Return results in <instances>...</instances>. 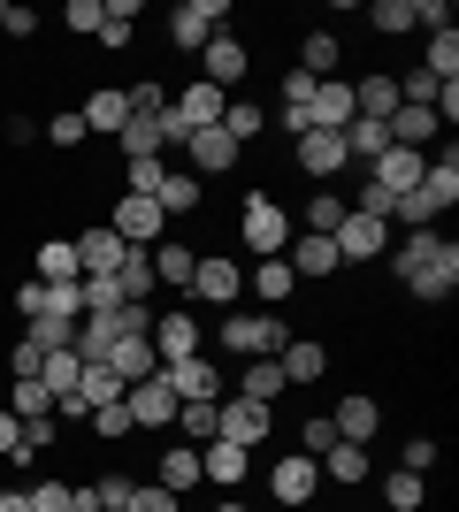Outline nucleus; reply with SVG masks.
I'll return each instance as SVG.
<instances>
[{
  "label": "nucleus",
  "mask_w": 459,
  "mask_h": 512,
  "mask_svg": "<svg viewBox=\"0 0 459 512\" xmlns=\"http://www.w3.org/2000/svg\"><path fill=\"white\" fill-rule=\"evenodd\" d=\"M238 230H245V245H253L261 260H284V245H291V214L276 207L268 192H253V199H245V214H238Z\"/></svg>",
  "instance_id": "1"
},
{
  "label": "nucleus",
  "mask_w": 459,
  "mask_h": 512,
  "mask_svg": "<svg viewBox=\"0 0 459 512\" xmlns=\"http://www.w3.org/2000/svg\"><path fill=\"white\" fill-rule=\"evenodd\" d=\"M222 344L245 352V360H276L291 337H284V321H276V314H230V321H222Z\"/></svg>",
  "instance_id": "2"
},
{
  "label": "nucleus",
  "mask_w": 459,
  "mask_h": 512,
  "mask_svg": "<svg viewBox=\"0 0 459 512\" xmlns=\"http://www.w3.org/2000/svg\"><path fill=\"white\" fill-rule=\"evenodd\" d=\"M391 268H398V283L429 276V268H459V245H452V237H437V230H414V237L391 253Z\"/></svg>",
  "instance_id": "3"
},
{
  "label": "nucleus",
  "mask_w": 459,
  "mask_h": 512,
  "mask_svg": "<svg viewBox=\"0 0 459 512\" xmlns=\"http://www.w3.org/2000/svg\"><path fill=\"white\" fill-rule=\"evenodd\" d=\"M215 436H222V444H238V451L268 444V406H253V398H222V406H215Z\"/></svg>",
  "instance_id": "4"
},
{
  "label": "nucleus",
  "mask_w": 459,
  "mask_h": 512,
  "mask_svg": "<svg viewBox=\"0 0 459 512\" xmlns=\"http://www.w3.org/2000/svg\"><path fill=\"white\" fill-rule=\"evenodd\" d=\"M222 16H230L222 0H184V8L169 16V39L184 46V54H207V39L222 31Z\"/></svg>",
  "instance_id": "5"
},
{
  "label": "nucleus",
  "mask_w": 459,
  "mask_h": 512,
  "mask_svg": "<svg viewBox=\"0 0 459 512\" xmlns=\"http://www.w3.org/2000/svg\"><path fill=\"white\" fill-rule=\"evenodd\" d=\"M314 490H322V467H314L306 451H291V459L268 467V497H276V505H306Z\"/></svg>",
  "instance_id": "6"
},
{
  "label": "nucleus",
  "mask_w": 459,
  "mask_h": 512,
  "mask_svg": "<svg viewBox=\"0 0 459 512\" xmlns=\"http://www.w3.org/2000/svg\"><path fill=\"white\" fill-rule=\"evenodd\" d=\"M337 260H375L383 253V214H360V207H345V222H337Z\"/></svg>",
  "instance_id": "7"
},
{
  "label": "nucleus",
  "mask_w": 459,
  "mask_h": 512,
  "mask_svg": "<svg viewBox=\"0 0 459 512\" xmlns=\"http://www.w3.org/2000/svg\"><path fill=\"white\" fill-rule=\"evenodd\" d=\"M161 222H169V214L153 207V199H131V192H123V207L108 214V230L123 237V245H161Z\"/></svg>",
  "instance_id": "8"
},
{
  "label": "nucleus",
  "mask_w": 459,
  "mask_h": 512,
  "mask_svg": "<svg viewBox=\"0 0 459 512\" xmlns=\"http://www.w3.org/2000/svg\"><path fill=\"white\" fill-rule=\"evenodd\" d=\"M108 375H115L123 390L153 383V375H161V360H153V337H115V352H108Z\"/></svg>",
  "instance_id": "9"
},
{
  "label": "nucleus",
  "mask_w": 459,
  "mask_h": 512,
  "mask_svg": "<svg viewBox=\"0 0 459 512\" xmlns=\"http://www.w3.org/2000/svg\"><path fill=\"white\" fill-rule=\"evenodd\" d=\"M299 169L314 176V184H329V176L345 169V130H306L299 138Z\"/></svg>",
  "instance_id": "10"
},
{
  "label": "nucleus",
  "mask_w": 459,
  "mask_h": 512,
  "mask_svg": "<svg viewBox=\"0 0 459 512\" xmlns=\"http://www.w3.org/2000/svg\"><path fill=\"white\" fill-rule=\"evenodd\" d=\"M123 406H131V428H169V421H176V390L153 375V383L123 390Z\"/></svg>",
  "instance_id": "11"
},
{
  "label": "nucleus",
  "mask_w": 459,
  "mask_h": 512,
  "mask_svg": "<svg viewBox=\"0 0 459 512\" xmlns=\"http://www.w3.org/2000/svg\"><path fill=\"white\" fill-rule=\"evenodd\" d=\"M153 360H199V321L192 314H161L153 321Z\"/></svg>",
  "instance_id": "12"
},
{
  "label": "nucleus",
  "mask_w": 459,
  "mask_h": 512,
  "mask_svg": "<svg viewBox=\"0 0 459 512\" xmlns=\"http://www.w3.org/2000/svg\"><path fill=\"white\" fill-rule=\"evenodd\" d=\"M184 153H192V161H199V176H222V169H238V138H230V130H192V138H184Z\"/></svg>",
  "instance_id": "13"
},
{
  "label": "nucleus",
  "mask_w": 459,
  "mask_h": 512,
  "mask_svg": "<svg viewBox=\"0 0 459 512\" xmlns=\"http://www.w3.org/2000/svg\"><path fill=\"white\" fill-rule=\"evenodd\" d=\"M161 383L176 390V406H192V398H222V375L207 360H169V367H161Z\"/></svg>",
  "instance_id": "14"
},
{
  "label": "nucleus",
  "mask_w": 459,
  "mask_h": 512,
  "mask_svg": "<svg viewBox=\"0 0 459 512\" xmlns=\"http://www.w3.org/2000/svg\"><path fill=\"white\" fill-rule=\"evenodd\" d=\"M169 107H176V123H184V130H215V123H222V107H230V92H215V85H184Z\"/></svg>",
  "instance_id": "15"
},
{
  "label": "nucleus",
  "mask_w": 459,
  "mask_h": 512,
  "mask_svg": "<svg viewBox=\"0 0 459 512\" xmlns=\"http://www.w3.org/2000/svg\"><path fill=\"white\" fill-rule=\"evenodd\" d=\"M115 291L131 306H146L153 291H161V276H153V245H123V268H115Z\"/></svg>",
  "instance_id": "16"
},
{
  "label": "nucleus",
  "mask_w": 459,
  "mask_h": 512,
  "mask_svg": "<svg viewBox=\"0 0 459 512\" xmlns=\"http://www.w3.org/2000/svg\"><path fill=\"white\" fill-rule=\"evenodd\" d=\"M115 268H123V237H115L108 222L77 237V276H115Z\"/></svg>",
  "instance_id": "17"
},
{
  "label": "nucleus",
  "mask_w": 459,
  "mask_h": 512,
  "mask_svg": "<svg viewBox=\"0 0 459 512\" xmlns=\"http://www.w3.org/2000/svg\"><path fill=\"white\" fill-rule=\"evenodd\" d=\"M238 291H245V268H238V260H199V268H192V299L230 306Z\"/></svg>",
  "instance_id": "18"
},
{
  "label": "nucleus",
  "mask_w": 459,
  "mask_h": 512,
  "mask_svg": "<svg viewBox=\"0 0 459 512\" xmlns=\"http://www.w3.org/2000/svg\"><path fill=\"white\" fill-rule=\"evenodd\" d=\"M245 467H253V459H245L238 444H222V436H215V444H199V482H222V490H238Z\"/></svg>",
  "instance_id": "19"
},
{
  "label": "nucleus",
  "mask_w": 459,
  "mask_h": 512,
  "mask_svg": "<svg viewBox=\"0 0 459 512\" xmlns=\"http://www.w3.org/2000/svg\"><path fill=\"white\" fill-rule=\"evenodd\" d=\"M77 115H85V138H92V130L123 138V123H131V100H123V85H108V92H92V100L77 107Z\"/></svg>",
  "instance_id": "20"
},
{
  "label": "nucleus",
  "mask_w": 459,
  "mask_h": 512,
  "mask_svg": "<svg viewBox=\"0 0 459 512\" xmlns=\"http://www.w3.org/2000/svg\"><path fill=\"white\" fill-rule=\"evenodd\" d=\"M306 115H314V130H345L352 115H360V107H352V85H314V100H306Z\"/></svg>",
  "instance_id": "21"
},
{
  "label": "nucleus",
  "mask_w": 459,
  "mask_h": 512,
  "mask_svg": "<svg viewBox=\"0 0 459 512\" xmlns=\"http://www.w3.org/2000/svg\"><path fill=\"white\" fill-rule=\"evenodd\" d=\"M284 268H291V276H329V268H345V260H337L329 237H291V245H284Z\"/></svg>",
  "instance_id": "22"
},
{
  "label": "nucleus",
  "mask_w": 459,
  "mask_h": 512,
  "mask_svg": "<svg viewBox=\"0 0 459 512\" xmlns=\"http://www.w3.org/2000/svg\"><path fill=\"white\" fill-rule=\"evenodd\" d=\"M329 421H337V436H345V444H368V436H375V421H383V406H375L368 390H352V398H345L337 413H329Z\"/></svg>",
  "instance_id": "23"
},
{
  "label": "nucleus",
  "mask_w": 459,
  "mask_h": 512,
  "mask_svg": "<svg viewBox=\"0 0 459 512\" xmlns=\"http://www.w3.org/2000/svg\"><path fill=\"white\" fill-rule=\"evenodd\" d=\"M238 77H245V46L215 31V39H207V85H215V92H230Z\"/></svg>",
  "instance_id": "24"
},
{
  "label": "nucleus",
  "mask_w": 459,
  "mask_h": 512,
  "mask_svg": "<svg viewBox=\"0 0 459 512\" xmlns=\"http://www.w3.org/2000/svg\"><path fill=\"white\" fill-rule=\"evenodd\" d=\"M276 367H284L291 383H314V375H322V367H329V352H322V344H314V337H291L284 352H276Z\"/></svg>",
  "instance_id": "25"
},
{
  "label": "nucleus",
  "mask_w": 459,
  "mask_h": 512,
  "mask_svg": "<svg viewBox=\"0 0 459 512\" xmlns=\"http://www.w3.org/2000/svg\"><path fill=\"white\" fill-rule=\"evenodd\" d=\"M352 107H360L368 123H391V115H398V77H368V85H352Z\"/></svg>",
  "instance_id": "26"
},
{
  "label": "nucleus",
  "mask_w": 459,
  "mask_h": 512,
  "mask_svg": "<svg viewBox=\"0 0 459 512\" xmlns=\"http://www.w3.org/2000/svg\"><path fill=\"white\" fill-rule=\"evenodd\" d=\"M391 214L406 222V230H437V214H444V199L429 192V184H414L406 199H391Z\"/></svg>",
  "instance_id": "27"
},
{
  "label": "nucleus",
  "mask_w": 459,
  "mask_h": 512,
  "mask_svg": "<svg viewBox=\"0 0 459 512\" xmlns=\"http://www.w3.org/2000/svg\"><path fill=\"white\" fill-rule=\"evenodd\" d=\"M161 490H199V444H184V451H161Z\"/></svg>",
  "instance_id": "28"
},
{
  "label": "nucleus",
  "mask_w": 459,
  "mask_h": 512,
  "mask_svg": "<svg viewBox=\"0 0 459 512\" xmlns=\"http://www.w3.org/2000/svg\"><path fill=\"white\" fill-rule=\"evenodd\" d=\"M276 390H291V375H284V367H276V360H253V367H245V383H238V398H253V406H268Z\"/></svg>",
  "instance_id": "29"
},
{
  "label": "nucleus",
  "mask_w": 459,
  "mask_h": 512,
  "mask_svg": "<svg viewBox=\"0 0 459 512\" xmlns=\"http://www.w3.org/2000/svg\"><path fill=\"white\" fill-rule=\"evenodd\" d=\"M8 413H16V421H54V398H46L39 375H23V383L8 390Z\"/></svg>",
  "instance_id": "30"
},
{
  "label": "nucleus",
  "mask_w": 459,
  "mask_h": 512,
  "mask_svg": "<svg viewBox=\"0 0 459 512\" xmlns=\"http://www.w3.org/2000/svg\"><path fill=\"white\" fill-rule=\"evenodd\" d=\"M39 283H85V276H77V245H69V237L39 245Z\"/></svg>",
  "instance_id": "31"
},
{
  "label": "nucleus",
  "mask_w": 459,
  "mask_h": 512,
  "mask_svg": "<svg viewBox=\"0 0 459 512\" xmlns=\"http://www.w3.org/2000/svg\"><path fill=\"white\" fill-rule=\"evenodd\" d=\"M192 268H199V260H192V245H153V276H161V283L192 291Z\"/></svg>",
  "instance_id": "32"
},
{
  "label": "nucleus",
  "mask_w": 459,
  "mask_h": 512,
  "mask_svg": "<svg viewBox=\"0 0 459 512\" xmlns=\"http://www.w3.org/2000/svg\"><path fill=\"white\" fill-rule=\"evenodd\" d=\"M215 406H222V398H192V406H176L184 444H215Z\"/></svg>",
  "instance_id": "33"
},
{
  "label": "nucleus",
  "mask_w": 459,
  "mask_h": 512,
  "mask_svg": "<svg viewBox=\"0 0 459 512\" xmlns=\"http://www.w3.org/2000/svg\"><path fill=\"white\" fill-rule=\"evenodd\" d=\"M345 207H352V199H337V192H329V184H322V192H314V207H306V237H337V222H345Z\"/></svg>",
  "instance_id": "34"
},
{
  "label": "nucleus",
  "mask_w": 459,
  "mask_h": 512,
  "mask_svg": "<svg viewBox=\"0 0 459 512\" xmlns=\"http://www.w3.org/2000/svg\"><path fill=\"white\" fill-rule=\"evenodd\" d=\"M123 100H131V115H138V123H161V115H169V85H153V77L123 85Z\"/></svg>",
  "instance_id": "35"
},
{
  "label": "nucleus",
  "mask_w": 459,
  "mask_h": 512,
  "mask_svg": "<svg viewBox=\"0 0 459 512\" xmlns=\"http://www.w3.org/2000/svg\"><path fill=\"white\" fill-rule=\"evenodd\" d=\"M153 207H161V214H192V207H199V176L169 169V184H161V192H153Z\"/></svg>",
  "instance_id": "36"
},
{
  "label": "nucleus",
  "mask_w": 459,
  "mask_h": 512,
  "mask_svg": "<svg viewBox=\"0 0 459 512\" xmlns=\"http://www.w3.org/2000/svg\"><path fill=\"white\" fill-rule=\"evenodd\" d=\"M299 69L314 77V85H322L329 69H337V39H329V31H306V46H299Z\"/></svg>",
  "instance_id": "37"
},
{
  "label": "nucleus",
  "mask_w": 459,
  "mask_h": 512,
  "mask_svg": "<svg viewBox=\"0 0 459 512\" xmlns=\"http://www.w3.org/2000/svg\"><path fill=\"white\" fill-rule=\"evenodd\" d=\"M322 467H329V482H368V444H337Z\"/></svg>",
  "instance_id": "38"
},
{
  "label": "nucleus",
  "mask_w": 459,
  "mask_h": 512,
  "mask_svg": "<svg viewBox=\"0 0 459 512\" xmlns=\"http://www.w3.org/2000/svg\"><path fill=\"white\" fill-rule=\"evenodd\" d=\"M299 444H306V459L322 467V459H329V451H337V444H345V436H337V421H329V413H314V421L299 428Z\"/></svg>",
  "instance_id": "39"
},
{
  "label": "nucleus",
  "mask_w": 459,
  "mask_h": 512,
  "mask_svg": "<svg viewBox=\"0 0 459 512\" xmlns=\"http://www.w3.org/2000/svg\"><path fill=\"white\" fill-rule=\"evenodd\" d=\"M77 398H85V413H92V406H115V398H123V383H115L108 367H85V375H77Z\"/></svg>",
  "instance_id": "40"
},
{
  "label": "nucleus",
  "mask_w": 459,
  "mask_h": 512,
  "mask_svg": "<svg viewBox=\"0 0 459 512\" xmlns=\"http://www.w3.org/2000/svg\"><path fill=\"white\" fill-rule=\"evenodd\" d=\"M291 283H299V276H291L284 260H261V268H253V291H261V306H276V299H291Z\"/></svg>",
  "instance_id": "41"
},
{
  "label": "nucleus",
  "mask_w": 459,
  "mask_h": 512,
  "mask_svg": "<svg viewBox=\"0 0 459 512\" xmlns=\"http://www.w3.org/2000/svg\"><path fill=\"white\" fill-rule=\"evenodd\" d=\"M261 123H268V115H261L253 100H230V107H222V130H230L238 146H245V138H261Z\"/></svg>",
  "instance_id": "42"
},
{
  "label": "nucleus",
  "mask_w": 459,
  "mask_h": 512,
  "mask_svg": "<svg viewBox=\"0 0 459 512\" xmlns=\"http://www.w3.org/2000/svg\"><path fill=\"white\" fill-rule=\"evenodd\" d=\"M383 497H391V512H421V474H383Z\"/></svg>",
  "instance_id": "43"
},
{
  "label": "nucleus",
  "mask_w": 459,
  "mask_h": 512,
  "mask_svg": "<svg viewBox=\"0 0 459 512\" xmlns=\"http://www.w3.org/2000/svg\"><path fill=\"white\" fill-rule=\"evenodd\" d=\"M406 291L437 306V299H452V291H459V268H429V276H414V283H406Z\"/></svg>",
  "instance_id": "44"
},
{
  "label": "nucleus",
  "mask_w": 459,
  "mask_h": 512,
  "mask_svg": "<svg viewBox=\"0 0 459 512\" xmlns=\"http://www.w3.org/2000/svg\"><path fill=\"white\" fill-rule=\"evenodd\" d=\"M169 184V169H161V153H146V161H131V199H153Z\"/></svg>",
  "instance_id": "45"
},
{
  "label": "nucleus",
  "mask_w": 459,
  "mask_h": 512,
  "mask_svg": "<svg viewBox=\"0 0 459 512\" xmlns=\"http://www.w3.org/2000/svg\"><path fill=\"white\" fill-rule=\"evenodd\" d=\"M368 23H375V31H414V0H375Z\"/></svg>",
  "instance_id": "46"
},
{
  "label": "nucleus",
  "mask_w": 459,
  "mask_h": 512,
  "mask_svg": "<svg viewBox=\"0 0 459 512\" xmlns=\"http://www.w3.org/2000/svg\"><path fill=\"white\" fill-rule=\"evenodd\" d=\"M85 291V314H108V306H123V291H115V276H85L77 283Z\"/></svg>",
  "instance_id": "47"
},
{
  "label": "nucleus",
  "mask_w": 459,
  "mask_h": 512,
  "mask_svg": "<svg viewBox=\"0 0 459 512\" xmlns=\"http://www.w3.org/2000/svg\"><path fill=\"white\" fill-rule=\"evenodd\" d=\"M131 490H138V482H123V474H100V482H92L100 512H123V505H131Z\"/></svg>",
  "instance_id": "48"
},
{
  "label": "nucleus",
  "mask_w": 459,
  "mask_h": 512,
  "mask_svg": "<svg viewBox=\"0 0 459 512\" xmlns=\"http://www.w3.org/2000/svg\"><path fill=\"white\" fill-rule=\"evenodd\" d=\"M123 512H184V505H176V490L146 482V490H131V505H123Z\"/></svg>",
  "instance_id": "49"
},
{
  "label": "nucleus",
  "mask_w": 459,
  "mask_h": 512,
  "mask_svg": "<svg viewBox=\"0 0 459 512\" xmlns=\"http://www.w3.org/2000/svg\"><path fill=\"white\" fill-rule=\"evenodd\" d=\"M100 23H108V0H69V31H92V39H100Z\"/></svg>",
  "instance_id": "50"
},
{
  "label": "nucleus",
  "mask_w": 459,
  "mask_h": 512,
  "mask_svg": "<svg viewBox=\"0 0 459 512\" xmlns=\"http://www.w3.org/2000/svg\"><path fill=\"white\" fill-rule=\"evenodd\" d=\"M0 459L31 467V451H23V421H16V413H0Z\"/></svg>",
  "instance_id": "51"
},
{
  "label": "nucleus",
  "mask_w": 459,
  "mask_h": 512,
  "mask_svg": "<svg viewBox=\"0 0 459 512\" xmlns=\"http://www.w3.org/2000/svg\"><path fill=\"white\" fill-rule=\"evenodd\" d=\"M437 459H444V451L429 444V436H414V444L398 451V467H406V474H429V467H437Z\"/></svg>",
  "instance_id": "52"
},
{
  "label": "nucleus",
  "mask_w": 459,
  "mask_h": 512,
  "mask_svg": "<svg viewBox=\"0 0 459 512\" xmlns=\"http://www.w3.org/2000/svg\"><path fill=\"white\" fill-rule=\"evenodd\" d=\"M92 428H100V436H131V406H123V398H115V406H92Z\"/></svg>",
  "instance_id": "53"
},
{
  "label": "nucleus",
  "mask_w": 459,
  "mask_h": 512,
  "mask_svg": "<svg viewBox=\"0 0 459 512\" xmlns=\"http://www.w3.org/2000/svg\"><path fill=\"white\" fill-rule=\"evenodd\" d=\"M31 497V512H69V482H39V490H23Z\"/></svg>",
  "instance_id": "54"
},
{
  "label": "nucleus",
  "mask_w": 459,
  "mask_h": 512,
  "mask_svg": "<svg viewBox=\"0 0 459 512\" xmlns=\"http://www.w3.org/2000/svg\"><path fill=\"white\" fill-rule=\"evenodd\" d=\"M16 314H23V321H39V314H46V283H39V276L16 283Z\"/></svg>",
  "instance_id": "55"
},
{
  "label": "nucleus",
  "mask_w": 459,
  "mask_h": 512,
  "mask_svg": "<svg viewBox=\"0 0 459 512\" xmlns=\"http://www.w3.org/2000/svg\"><path fill=\"white\" fill-rule=\"evenodd\" d=\"M46 138H54V146H85V115H54Z\"/></svg>",
  "instance_id": "56"
},
{
  "label": "nucleus",
  "mask_w": 459,
  "mask_h": 512,
  "mask_svg": "<svg viewBox=\"0 0 459 512\" xmlns=\"http://www.w3.org/2000/svg\"><path fill=\"white\" fill-rule=\"evenodd\" d=\"M39 360H46L39 344H31V337H16V352H8V367H16V383H23V375H39Z\"/></svg>",
  "instance_id": "57"
},
{
  "label": "nucleus",
  "mask_w": 459,
  "mask_h": 512,
  "mask_svg": "<svg viewBox=\"0 0 459 512\" xmlns=\"http://www.w3.org/2000/svg\"><path fill=\"white\" fill-rule=\"evenodd\" d=\"M306 100H314V77H306V69H291V77H284V107H306Z\"/></svg>",
  "instance_id": "58"
},
{
  "label": "nucleus",
  "mask_w": 459,
  "mask_h": 512,
  "mask_svg": "<svg viewBox=\"0 0 459 512\" xmlns=\"http://www.w3.org/2000/svg\"><path fill=\"white\" fill-rule=\"evenodd\" d=\"M0 512H31V497H23V490H0Z\"/></svg>",
  "instance_id": "59"
},
{
  "label": "nucleus",
  "mask_w": 459,
  "mask_h": 512,
  "mask_svg": "<svg viewBox=\"0 0 459 512\" xmlns=\"http://www.w3.org/2000/svg\"><path fill=\"white\" fill-rule=\"evenodd\" d=\"M0 31H8V0H0Z\"/></svg>",
  "instance_id": "60"
},
{
  "label": "nucleus",
  "mask_w": 459,
  "mask_h": 512,
  "mask_svg": "<svg viewBox=\"0 0 459 512\" xmlns=\"http://www.w3.org/2000/svg\"><path fill=\"white\" fill-rule=\"evenodd\" d=\"M222 512H245V505H222Z\"/></svg>",
  "instance_id": "61"
}]
</instances>
